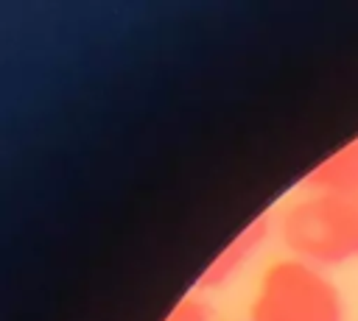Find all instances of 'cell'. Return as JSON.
Segmentation results:
<instances>
[{
    "label": "cell",
    "mask_w": 358,
    "mask_h": 321,
    "mask_svg": "<svg viewBox=\"0 0 358 321\" xmlns=\"http://www.w3.org/2000/svg\"><path fill=\"white\" fill-rule=\"evenodd\" d=\"M282 243L310 265H338L358 257V190L313 193L285 209Z\"/></svg>",
    "instance_id": "1"
},
{
    "label": "cell",
    "mask_w": 358,
    "mask_h": 321,
    "mask_svg": "<svg viewBox=\"0 0 358 321\" xmlns=\"http://www.w3.org/2000/svg\"><path fill=\"white\" fill-rule=\"evenodd\" d=\"M252 321H341L344 307L336 285L305 260H277L257 285Z\"/></svg>",
    "instance_id": "2"
},
{
    "label": "cell",
    "mask_w": 358,
    "mask_h": 321,
    "mask_svg": "<svg viewBox=\"0 0 358 321\" xmlns=\"http://www.w3.org/2000/svg\"><path fill=\"white\" fill-rule=\"evenodd\" d=\"M268 234V215H257L252 223H246L238 237L224 246V251L204 268V274L199 276V288H215V285H224L229 276H235L241 271V265L263 246Z\"/></svg>",
    "instance_id": "3"
},
{
    "label": "cell",
    "mask_w": 358,
    "mask_h": 321,
    "mask_svg": "<svg viewBox=\"0 0 358 321\" xmlns=\"http://www.w3.org/2000/svg\"><path fill=\"white\" fill-rule=\"evenodd\" d=\"M305 184L313 193H350L358 190V140L347 142L327 159H322L308 176Z\"/></svg>",
    "instance_id": "4"
},
{
    "label": "cell",
    "mask_w": 358,
    "mask_h": 321,
    "mask_svg": "<svg viewBox=\"0 0 358 321\" xmlns=\"http://www.w3.org/2000/svg\"><path fill=\"white\" fill-rule=\"evenodd\" d=\"M165 321H210V304L199 296H185L173 304Z\"/></svg>",
    "instance_id": "5"
}]
</instances>
